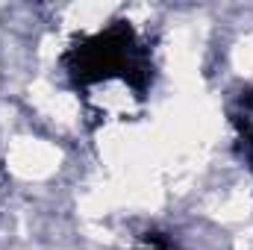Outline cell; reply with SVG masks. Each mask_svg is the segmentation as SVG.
<instances>
[{
	"instance_id": "1",
	"label": "cell",
	"mask_w": 253,
	"mask_h": 250,
	"mask_svg": "<svg viewBox=\"0 0 253 250\" xmlns=\"http://www.w3.org/2000/svg\"><path fill=\"white\" fill-rule=\"evenodd\" d=\"M68 88L85 115L94 118L103 91L118 88L126 115L138 112L156 83V59L150 39L126 18L109 21L94 33L77 36L59 56Z\"/></svg>"
},
{
	"instance_id": "2",
	"label": "cell",
	"mask_w": 253,
	"mask_h": 250,
	"mask_svg": "<svg viewBox=\"0 0 253 250\" xmlns=\"http://www.w3.org/2000/svg\"><path fill=\"white\" fill-rule=\"evenodd\" d=\"M227 121L233 129V150L236 159L248 168L253 180V85H242L227 100Z\"/></svg>"
},
{
	"instance_id": "3",
	"label": "cell",
	"mask_w": 253,
	"mask_h": 250,
	"mask_svg": "<svg viewBox=\"0 0 253 250\" xmlns=\"http://www.w3.org/2000/svg\"><path fill=\"white\" fill-rule=\"evenodd\" d=\"M129 250H177V248L171 245L168 236H162V233H147L135 248H129Z\"/></svg>"
}]
</instances>
